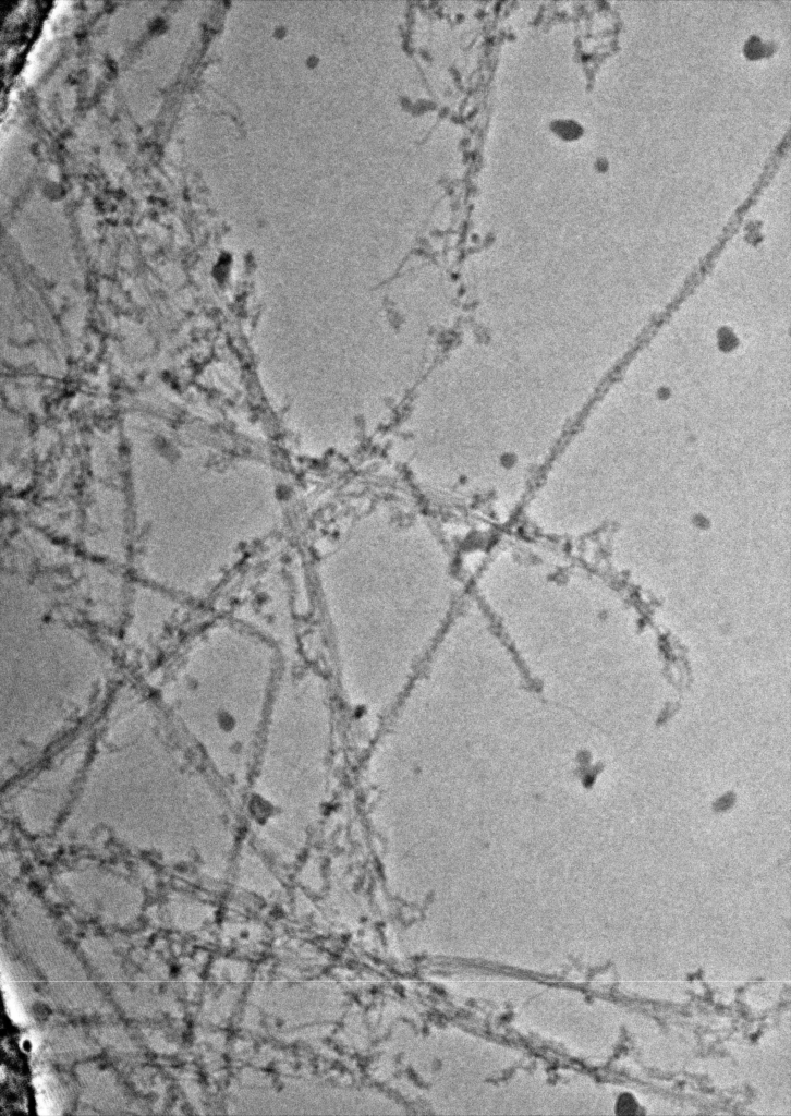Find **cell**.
<instances>
[{
    "label": "cell",
    "instance_id": "1",
    "mask_svg": "<svg viewBox=\"0 0 791 1116\" xmlns=\"http://www.w3.org/2000/svg\"><path fill=\"white\" fill-rule=\"evenodd\" d=\"M321 601L338 655L412 660L434 647L460 602L452 557L423 515L377 502L320 558Z\"/></svg>",
    "mask_w": 791,
    "mask_h": 1116
}]
</instances>
